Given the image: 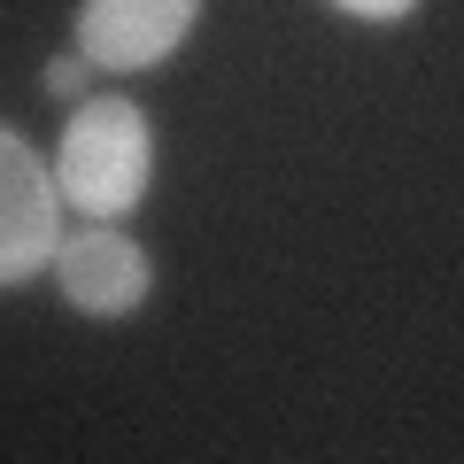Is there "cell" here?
Listing matches in <instances>:
<instances>
[{"instance_id": "1", "label": "cell", "mask_w": 464, "mask_h": 464, "mask_svg": "<svg viewBox=\"0 0 464 464\" xmlns=\"http://www.w3.org/2000/svg\"><path fill=\"white\" fill-rule=\"evenodd\" d=\"M54 186H63L70 217H124L148 201L155 186V124L132 93H85L70 101V124L54 140Z\"/></svg>"}, {"instance_id": "2", "label": "cell", "mask_w": 464, "mask_h": 464, "mask_svg": "<svg viewBox=\"0 0 464 464\" xmlns=\"http://www.w3.org/2000/svg\"><path fill=\"white\" fill-rule=\"evenodd\" d=\"M63 232H70V201L54 186V163L16 124H0V295L47 279Z\"/></svg>"}, {"instance_id": "3", "label": "cell", "mask_w": 464, "mask_h": 464, "mask_svg": "<svg viewBox=\"0 0 464 464\" xmlns=\"http://www.w3.org/2000/svg\"><path fill=\"white\" fill-rule=\"evenodd\" d=\"M47 279H54V295L78 317H93V325H124V317L148 310V295H155L148 248H140L124 225H109V217H78V225L63 232Z\"/></svg>"}, {"instance_id": "4", "label": "cell", "mask_w": 464, "mask_h": 464, "mask_svg": "<svg viewBox=\"0 0 464 464\" xmlns=\"http://www.w3.org/2000/svg\"><path fill=\"white\" fill-rule=\"evenodd\" d=\"M201 8L209 0H78L70 47L101 78H140V70H163L201 32Z\"/></svg>"}, {"instance_id": "5", "label": "cell", "mask_w": 464, "mask_h": 464, "mask_svg": "<svg viewBox=\"0 0 464 464\" xmlns=\"http://www.w3.org/2000/svg\"><path fill=\"white\" fill-rule=\"evenodd\" d=\"M85 78H101V70L85 63L78 47H70V54H47V70H39V85H47L54 101H85Z\"/></svg>"}, {"instance_id": "6", "label": "cell", "mask_w": 464, "mask_h": 464, "mask_svg": "<svg viewBox=\"0 0 464 464\" xmlns=\"http://www.w3.org/2000/svg\"><path fill=\"white\" fill-rule=\"evenodd\" d=\"M325 8H341V16H356V24H411L426 0H325Z\"/></svg>"}]
</instances>
